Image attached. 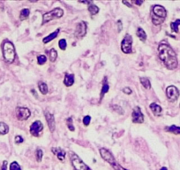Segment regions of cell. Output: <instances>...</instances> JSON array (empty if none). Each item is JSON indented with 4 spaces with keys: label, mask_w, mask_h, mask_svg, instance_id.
<instances>
[{
    "label": "cell",
    "mask_w": 180,
    "mask_h": 170,
    "mask_svg": "<svg viewBox=\"0 0 180 170\" xmlns=\"http://www.w3.org/2000/svg\"><path fill=\"white\" fill-rule=\"evenodd\" d=\"M158 53L159 59L168 69L173 70L177 68L179 64L177 54L168 44L164 42L161 43L158 46Z\"/></svg>",
    "instance_id": "obj_1"
},
{
    "label": "cell",
    "mask_w": 180,
    "mask_h": 170,
    "mask_svg": "<svg viewBox=\"0 0 180 170\" xmlns=\"http://www.w3.org/2000/svg\"><path fill=\"white\" fill-rule=\"evenodd\" d=\"M2 51L4 61L8 64H12L16 57V51L12 43L9 41H4L2 46Z\"/></svg>",
    "instance_id": "obj_2"
},
{
    "label": "cell",
    "mask_w": 180,
    "mask_h": 170,
    "mask_svg": "<svg viewBox=\"0 0 180 170\" xmlns=\"http://www.w3.org/2000/svg\"><path fill=\"white\" fill-rule=\"evenodd\" d=\"M167 16L166 9L159 4H156L153 7V13H152V22L155 26L161 25Z\"/></svg>",
    "instance_id": "obj_3"
},
{
    "label": "cell",
    "mask_w": 180,
    "mask_h": 170,
    "mask_svg": "<svg viewBox=\"0 0 180 170\" xmlns=\"http://www.w3.org/2000/svg\"><path fill=\"white\" fill-rule=\"evenodd\" d=\"M100 154H101V156H102V158H103V160L105 161H107L113 168L114 170H128L126 169H125V168H123L120 164H118L116 161L115 158L113 157L112 153L109 151H108L107 149H105V148L100 149Z\"/></svg>",
    "instance_id": "obj_4"
},
{
    "label": "cell",
    "mask_w": 180,
    "mask_h": 170,
    "mask_svg": "<svg viewBox=\"0 0 180 170\" xmlns=\"http://www.w3.org/2000/svg\"><path fill=\"white\" fill-rule=\"evenodd\" d=\"M70 160H71L73 167L75 170H91L89 169V167L86 163H84V161L77 154L73 151L70 152Z\"/></svg>",
    "instance_id": "obj_5"
},
{
    "label": "cell",
    "mask_w": 180,
    "mask_h": 170,
    "mask_svg": "<svg viewBox=\"0 0 180 170\" xmlns=\"http://www.w3.org/2000/svg\"><path fill=\"white\" fill-rule=\"evenodd\" d=\"M64 15V11L61 8H55L51 10V12H48L43 14V23L42 24H46L47 22H51L54 19H59Z\"/></svg>",
    "instance_id": "obj_6"
},
{
    "label": "cell",
    "mask_w": 180,
    "mask_h": 170,
    "mask_svg": "<svg viewBox=\"0 0 180 170\" xmlns=\"http://www.w3.org/2000/svg\"><path fill=\"white\" fill-rule=\"evenodd\" d=\"M132 37L130 34H126V36L124 37V39L122 40V43H121L122 51L126 54L132 53Z\"/></svg>",
    "instance_id": "obj_7"
},
{
    "label": "cell",
    "mask_w": 180,
    "mask_h": 170,
    "mask_svg": "<svg viewBox=\"0 0 180 170\" xmlns=\"http://www.w3.org/2000/svg\"><path fill=\"white\" fill-rule=\"evenodd\" d=\"M166 96L170 102H175L179 97V91L177 87L170 85L166 89Z\"/></svg>",
    "instance_id": "obj_8"
},
{
    "label": "cell",
    "mask_w": 180,
    "mask_h": 170,
    "mask_svg": "<svg viewBox=\"0 0 180 170\" xmlns=\"http://www.w3.org/2000/svg\"><path fill=\"white\" fill-rule=\"evenodd\" d=\"M30 110L26 107L19 106L16 108V116L19 121H26L30 117Z\"/></svg>",
    "instance_id": "obj_9"
},
{
    "label": "cell",
    "mask_w": 180,
    "mask_h": 170,
    "mask_svg": "<svg viewBox=\"0 0 180 170\" xmlns=\"http://www.w3.org/2000/svg\"><path fill=\"white\" fill-rule=\"evenodd\" d=\"M43 129V124L40 121H35L30 126V133L34 137H38L40 132Z\"/></svg>",
    "instance_id": "obj_10"
},
{
    "label": "cell",
    "mask_w": 180,
    "mask_h": 170,
    "mask_svg": "<svg viewBox=\"0 0 180 170\" xmlns=\"http://www.w3.org/2000/svg\"><path fill=\"white\" fill-rule=\"evenodd\" d=\"M132 122L134 123H142L144 122V115L141 112V109L139 106H136L132 111Z\"/></svg>",
    "instance_id": "obj_11"
},
{
    "label": "cell",
    "mask_w": 180,
    "mask_h": 170,
    "mask_svg": "<svg viewBox=\"0 0 180 170\" xmlns=\"http://www.w3.org/2000/svg\"><path fill=\"white\" fill-rule=\"evenodd\" d=\"M87 34V24L84 22L78 23L76 26V29L74 32L75 36L78 38H83Z\"/></svg>",
    "instance_id": "obj_12"
},
{
    "label": "cell",
    "mask_w": 180,
    "mask_h": 170,
    "mask_svg": "<svg viewBox=\"0 0 180 170\" xmlns=\"http://www.w3.org/2000/svg\"><path fill=\"white\" fill-rule=\"evenodd\" d=\"M44 115H45V118H46V121H47V123H48V126H49V128H50L51 132H54L55 128H56V122H55L54 115L52 114H51L50 112H48V111H45Z\"/></svg>",
    "instance_id": "obj_13"
},
{
    "label": "cell",
    "mask_w": 180,
    "mask_h": 170,
    "mask_svg": "<svg viewBox=\"0 0 180 170\" xmlns=\"http://www.w3.org/2000/svg\"><path fill=\"white\" fill-rule=\"evenodd\" d=\"M52 152L57 157V159L60 160V161H64L65 159V151L61 149V148H55L53 147L51 149Z\"/></svg>",
    "instance_id": "obj_14"
},
{
    "label": "cell",
    "mask_w": 180,
    "mask_h": 170,
    "mask_svg": "<svg viewBox=\"0 0 180 170\" xmlns=\"http://www.w3.org/2000/svg\"><path fill=\"white\" fill-rule=\"evenodd\" d=\"M74 83V75L72 73H65L64 79V84L66 87H71Z\"/></svg>",
    "instance_id": "obj_15"
},
{
    "label": "cell",
    "mask_w": 180,
    "mask_h": 170,
    "mask_svg": "<svg viewBox=\"0 0 180 170\" xmlns=\"http://www.w3.org/2000/svg\"><path fill=\"white\" fill-rule=\"evenodd\" d=\"M59 32H60V28H57L56 31H54L51 35H49L48 36L44 37V38L43 39V44H48V43L51 42L53 39H55V38L57 36V35H58Z\"/></svg>",
    "instance_id": "obj_16"
},
{
    "label": "cell",
    "mask_w": 180,
    "mask_h": 170,
    "mask_svg": "<svg viewBox=\"0 0 180 170\" xmlns=\"http://www.w3.org/2000/svg\"><path fill=\"white\" fill-rule=\"evenodd\" d=\"M104 81H103V87H102V90H101V95H100V101L102 100L104 97V95L109 91V83H108V80H107V77H104Z\"/></svg>",
    "instance_id": "obj_17"
},
{
    "label": "cell",
    "mask_w": 180,
    "mask_h": 170,
    "mask_svg": "<svg viewBox=\"0 0 180 170\" xmlns=\"http://www.w3.org/2000/svg\"><path fill=\"white\" fill-rule=\"evenodd\" d=\"M150 109H151V111H152V113L154 114L155 116H159V115H161V113H162V107L159 105H157L156 103H152V104H150Z\"/></svg>",
    "instance_id": "obj_18"
},
{
    "label": "cell",
    "mask_w": 180,
    "mask_h": 170,
    "mask_svg": "<svg viewBox=\"0 0 180 170\" xmlns=\"http://www.w3.org/2000/svg\"><path fill=\"white\" fill-rule=\"evenodd\" d=\"M136 35H137V36L140 38V40L141 42H143V43L146 42V40H147V34H146V32L143 30L142 27H139V28L137 29Z\"/></svg>",
    "instance_id": "obj_19"
},
{
    "label": "cell",
    "mask_w": 180,
    "mask_h": 170,
    "mask_svg": "<svg viewBox=\"0 0 180 170\" xmlns=\"http://www.w3.org/2000/svg\"><path fill=\"white\" fill-rule=\"evenodd\" d=\"M88 11H89V13H91V15H96V14H97L98 13H99V7L97 6V5H96V4H94V3L93 2H91L89 4H88Z\"/></svg>",
    "instance_id": "obj_20"
},
{
    "label": "cell",
    "mask_w": 180,
    "mask_h": 170,
    "mask_svg": "<svg viewBox=\"0 0 180 170\" xmlns=\"http://www.w3.org/2000/svg\"><path fill=\"white\" fill-rule=\"evenodd\" d=\"M38 88H39V90L43 95H46L48 93V91H49L48 85L44 82H38Z\"/></svg>",
    "instance_id": "obj_21"
},
{
    "label": "cell",
    "mask_w": 180,
    "mask_h": 170,
    "mask_svg": "<svg viewBox=\"0 0 180 170\" xmlns=\"http://www.w3.org/2000/svg\"><path fill=\"white\" fill-rule=\"evenodd\" d=\"M165 130L168 131V132L173 133L175 135H180V127L175 126V125H172L170 127H166Z\"/></svg>",
    "instance_id": "obj_22"
},
{
    "label": "cell",
    "mask_w": 180,
    "mask_h": 170,
    "mask_svg": "<svg viewBox=\"0 0 180 170\" xmlns=\"http://www.w3.org/2000/svg\"><path fill=\"white\" fill-rule=\"evenodd\" d=\"M140 82L141 85H142L145 89H147V90L151 89V83H150V81H149L148 78L140 77Z\"/></svg>",
    "instance_id": "obj_23"
},
{
    "label": "cell",
    "mask_w": 180,
    "mask_h": 170,
    "mask_svg": "<svg viewBox=\"0 0 180 170\" xmlns=\"http://www.w3.org/2000/svg\"><path fill=\"white\" fill-rule=\"evenodd\" d=\"M29 14H30L29 9H27V8L22 9V10L21 11V13H20V20H21V21L26 20V19L29 17Z\"/></svg>",
    "instance_id": "obj_24"
},
{
    "label": "cell",
    "mask_w": 180,
    "mask_h": 170,
    "mask_svg": "<svg viewBox=\"0 0 180 170\" xmlns=\"http://www.w3.org/2000/svg\"><path fill=\"white\" fill-rule=\"evenodd\" d=\"M9 132V127L4 122H0V135H6Z\"/></svg>",
    "instance_id": "obj_25"
},
{
    "label": "cell",
    "mask_w": 180,
    "mask_h": 170,
    "mask_svg": "<svg viewBox=\"0 0 180 170\" xmlns=\"http://www.w3.org/2000/svg\"><path fill=\"white\" fill-rule=\"evenodd\" d=\"M180 25V20H176L174 22H171L170 23V27H171V30L175 33H179V27Z\"/></svg>",
    "instance_id": "obj_26"
},
{
    "label": "cell",
    "mask_w": 180,
    "mask_h": 170,
    "mask_svg": "<svg viewBox=\"0 0 180 170\" xmlns=\"http://www.w3.org/2000/svg\"><path fill=\"white\" fill-rule=\"evenodd\" d=\"M57 58V51L56 50V49H51V50H50V60L51 62H55Z\"/></svg>",
    "instance_id": "obj_27"
},
{
    "label": "cell",
    "mask_w": 180,
    "mask_h": 170,
    "mask_svg": "<svg viewBox=\"0 0 180 170\" xmlns=\"http://www.w3.org/2000/svg\"><path fill=\"white\" fill-rule=\"evenodd\" d=\"M35 156H36V160L37 162H41L43 160V151L41 149H37L36 152H35Z\"/></svg>",
    "instance_id": "obj_28"
},
{
    "label": "cell",
    "mask_w": 180,
    "mask_h": 170,
    "mask_svg": "<svg viewBox=\"0 0 180 170\" xmlns=\"http://www.w3.org/2000/svg\"><path fill=\"white\" fill-rule=\"evenodd\" d=\"M47 61V57L45 55H39L37 57V62L39 65H43Z\"/></svg>",
    "instance_id": "obj_29"
},
{
    "label": "cell",
    "mask_w": 180,
    "mask_h": 170,
    "mask_svg": "<svg viewBox=\"0 0 180 170\" xmlns=\"http://www.w3.org/2000/svg\"><path fill=\"white\" fill-rule=\"evenodd\" d=\"M66 124H67L68 128H69L71 131H74V126H73V118H72V117H69V118L66 120Z\"/></svg>",
    "instance_id": "obj_30"
},
{
    "label": "cell",
    "mask_w": 180,
    "mask_h": 170,
    "mask_svg": "<svg viewBox=\"0 0 180 170\" xmlns=\"http://www.w3.org/2000/svg\"><path fill=\"white\" fill-rule=\"evenodd\" d=\"M58 46H59V48L61 49V50H65L66 49V46H67L66 40H65V39H61V40H59V42H58Z\"/></svg>",
    "instance_id": "obj_31"
},
{
    "label": "cell",
    "mask_w": 180,
    "mask_h": 170,
    "mask_svg": "<svg viewBox=\"0 0 180 170\" xmlns=\"http://www.w3.org/2000/svg\"><path fill=\"white\" fill-rule=\"evenodd\" d=\"M10 170H21V166L18 164V162L13 161V162H12L11 165H10Z\"/></svg>",
    "instance_id": "obj_32"
},
{
    "label": "cell",
    "mask_w": 180,
    "mask_h": 170,
    "mask_svg": "<svg viewBox=\"0 0 180 170\" xmlns=\"http://www.w3.org/2000/svg\"><path fill=\"white\" fill-rule=\"evenodd\" d=\"M90 122H91V117H90V116L87 115V116H85V117L83 118V124H84L85 126H88V125L90 124Z\"/></svg>",
    "instance_id": "obj_33"
},
{
    "label": "cell",
    "mask_w": 180,
    "mask_h": 170,
    "mask_svg": "<svg viewBox=\"0 0 180 170\" xmlns=\"http://www.w3.org/2000/svg\"><path fill=\"white\" fill-rule=\"evenodd\" d=\"M23 142H24V139H23V137H22L21 136H16V137H15V143H16L17 145L21 144V143H23Z\"/></svg>",
    "instance_id": "obj_34"
},
{
    "label": "cell",
    "mask_w": 180,
    "mask_h": 170,
    "mask_svg": "<svg viewBox=\"0 0 180 170\" xmlns=\"http://www.w3.org/2000/svg\"><path fill=\"white\" fill-rule=\"evenodd\" d=\"M113 109H114L115 111H117V112H119L120 114H124L123 109H122L120 106H118V105H113Z\"/></svg>",
    "instance_id": "obj_35"
},
{
    "label": "cell",
    "mask_w": 180,
    "mask_h": 170,
    "mask_svg": "<svg viewBox=\"0 0 180 170\" xmlns=\"http://www.w3.org/2000/svg\"><path fill=\"white\" fill-rule=\"evenodd\" d=\"M123 92L124 93H126V94H127V95H131L132 94V90L130 89V88H128V87H126V88H124L123 89Z\"/></svg>",
    "instance_id": "obj_36"
},
{
    "label": "cell",
    "mask_w": 180,
    "mask_h": 170,
    "mask_svg": "<svg viewBox=\"0 0 180 170\" xmlns=\"http://www.w3.org/2000/svg\"><path fill=\"white\" fill-rule=\"evenodd\" d=\"M118 32H121L122 31V29H123V24H122V22L119 20V21H118Z\"/></svg>",
    "instance_id": "obj_37"
},
{
    "label": "cell",
    "mask_w": 180,
    "mask_h": 170,
    "mask_svg": "<svg viewBox=\"0 0 180 170\" xmlns=\"http://www.w3.org/2000/svg\"><path fill=\"white\" fill-rule=\"evenodd\" d=\"M1 170H7V161H6V160H4V161L3 162Z\"/></svg>",
    "instance_id": "obj_38"
},
{
    "label": "cell",
    "mask_w": 180,
    "mask_h": 170,
    "mask_svg": "<svg viewBox=\"0 0 180 170\" xmlns=\"http://www.w3.org/2000/svg\"><path fill=\"white\" fill-rule=\"evenodd\" d=\"M133 3L136 4L137 5H140V4H143V1H133Z\"/></svg>",
    "instance_id": "obj_39"
},
{
    "label": "cell",
    "mask_w": 180,
    "mask_h": 170,
    "mask_svg": "<svg viewBox=\"0 0 180 170\" xmlns=\"http://www.w3.org/2000/svg\"><path fill=\"white\" fill-rule=\"evenodd\" d=\"M123 4H126V5H127L128 7H132V4H131L129 2H127V1H123Z\"/></svg>",
    "instance_id": "obj_40"
},
{
    "label": "cell",
    "mask_w": 180,
    "mask_h": 170,
    "mask_svg": "<svg viewBox=\"0 0 180 170\" xmlns=\"http://www.w3.org/2000/svg\"><path fill=\"white\" fill-rule=\"evenodd\" d=\"M160 170H168V169H167V168H165V167H162V169H161Z\"/></svg>",
    "instance_id": "obj_41"
}]
</instances>
